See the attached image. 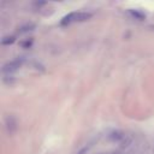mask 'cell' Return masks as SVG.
<instances>
[{
    "label": "cell",
    "mask_w": 154,
    "mask_h": 154,
    "mask_svg": "<svg viewBox=\"0 0 154 154\" xmlns=\"http://www.w3.org/2000/svg\"><path fill=\"white\" fill-rule=\"evenodd\" d=\"M12 42H14V37H13V36L4 37V38H2V41H1V43H2V45H8V43H12Z\"/></svg>",
    "instance_id": "obj_3"
},
{
    "label": "cell",
    "mask_w": 154,
    "mask_h": 154,
    "mask_svg": "<svg viewBox=\"0 0 154 154\" xmlns=\"http://www.w3.org/2000/svg\"><path fill=\"white\" fill-rule=\"evenodd\" d=\"M91 17V13L89 12H71L69 14H66L61 20H60V24L61 25H70L72 23H76V22H84L87 19H89Z\"/></svg>",
    "instance_id": "obj_1"
},
{
    "label": "cell",
    "mask_w": 154,
    "mask_h": 154,
    "mask_svg": "<svg viewBox=\"0 0 154 154\" xmlns=\"http://www.w3.org/2000/svg\"><path fill=\"white\" fill-rule=\"evenodd\" d=\"M87 150H88V147H84V148H82L77 154H84V153H87Z\"/></svg>",
    "instance_id": "obj_4"
},
{
    "label": "cell",
    "mask_w": 154,
    "mask_h": 154,
    "mask_svg": "<svg viewBox=\"0 0 154 154\" xmlns=\"http://www.w3.org/2000/svg\"><path fill=\"white\" fill-rule=\"evenodd\" d=\"M23 61H24V59H23V58H17V59H13V60L8 61L7 64H5V65H4V67H2V72H4V73H8V75H10V73H12V72L17 71V70L22 66Z\"/></svg>",
    "instance_id": "obj_2"
}]
</instances>
